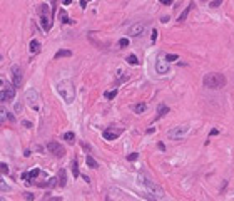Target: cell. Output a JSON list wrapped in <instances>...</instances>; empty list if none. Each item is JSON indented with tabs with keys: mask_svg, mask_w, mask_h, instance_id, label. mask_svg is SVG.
<instances>
[{
	"mask_svg": "<svg viewBox=\"0 0 234 201\" xmlns=\"http://www.w3.org/2000/svg\"><path fill=\"white\" fill-rule=\"evenodd\" d=\"M139 183L144 186V188L147 189V193L152 195L154 198H164V189L157 184L156 181H152L151 178L146 174V173H140V174H139Z\"/></svg>",
	"mask_w": 234,
	"mask_h": 201,
	"instance_id": "1",
	"label": "cell"
},
{
	"mask_svg": "<svg viewBox=\"0 0 234 201\" xmlns=\"http://www.w3.org/2000/svg\"><path fill=\"white\" fill-rule=\"evenodd\" d=\"M228 82V79L224 74H219V72H211V74H206L203 79V84L209 89H223Z\"/></svg>",
	"mask_w": 234,
	"mask_h": 201,
	"instance_id": "2",
	"label": "cell"
},
{
	"mask_svg": "<svg viewBox=\"0 0 234 201\" xmlns=\"http://www.w3.org/2000/svg\"><path fill=\"white\" fill-rule=\"evenodd\" d=\"M57 92L60 94V97L65 101L67 104H70L75 99V87L70 81H62L57 84Z\"/></svg>",
	"mask_w": 234,
	"mask_h": 201,
	"instance_id": "3",
	"label": "cell"
},
{
	"mask_svg": "<svg viewBox=\"0 0 234 201\" xmlns=\"http://www.w3.org/2000/svg\"><path fill=\"white\" fill-rule=\"evenodd\" d=\"M187 133H189V126H177V128H172L171 131H167V138L176 141V139L184 138Z\"/></svg>",
	"mask_w": 234,
	"mask_h": 201,
	"instance_id": "4",
	"label": "cell"
},
{
	"mask_svg": "<svg viewBox=\"0 0 234 201\" xmlns=\"http://www.w3.org/2000/svg\"><path fill=\"white\" fill-rule=\"evenodd\" d=\"M146 29H147V25L144 22H137V24H134V25H130L129 29H127V35L129 37H139L146 32Z\"/></svg>",
	"mask_w": 234,
	"mask_h": 201,
	"instance_id": "5",
	"label": "cell"
},
{
	"mask_svg": "<svg viewBox=\"0 0 234 201\" xmlns=\"http://www.w3.org/2000/svg\"><path fill=\"white\" fill-rule=\"evenodd\" d=\"M47 151L52 153L54 156H57V158H62V156L65 154V149H64L62 146H60V143H57V141H50V143H47Z\"/></svg>",
	"mask_w": 234,
	"mask_h": 201,
	"instance_id": "6",
	"label": "cell"
},
{
	"mask_svg": "<svg viewBox=\"0 0 234 201\" xmlns=\"http://www.w3.org/2000/svg\"><path fill=\"white\" fill-rule=\"evenodd\" d=\"M25 99H27V102H29V106H30L32 109H39V94H37L35 89H29L25 94Z\"/></svg>",
	"mask_w": 234,
	"mask_h": 201,
	"instance_id": "7",
	"label": "cell"
},
{
	"mask_svg": "<svg viewBox=\"0 0 234 201\" xmlns=\"http://www.w3.org/2000/svg\"><path fill=\"white\" fill-rule=\"evenodd\" d=\"M120 134H122V129H115V131H114V128H109V129H105V131H104L102 136H104L107 141H114V139L119 138Z\"/></svg>",
	"mask_w": 234,
	"mask_h": 201,
	"instance_id": "8",
	"label": "cell"
},
{
	"mask_svg": "<svg viewBox=\"0 0 234 201\" xmlns=\"http://www.w3.org/2000/svg\"><path fill=\"white\" fill-rule=\"evenodd\" d=\"M12 76H14V87H19L22 82V71L19 66L12 67Z\"/></svg>",
	"mask_w": 234,
	"mask_h": 201,
	"instance_id": "9",
	"label": "cell"
},
{
	"mask_svg": "<svg viewBox=\"0 0 234 201\" xmlns=\"http://www.w3.org/2000/svg\"><path fill=\"white\" fill-rule=\"evenodd\" d=\"M156 71L157 74H167L169 72V64L166 62V59H159L156 62Z\"/></svg>",
	"mask_w": 234,
	"mask_h": 201,
	"instance_id": "10",
	"label": "cell"
},
{
	"mask_svg": "<svg viewBox=\"0 0 234 201\" xmlns=\"http://www.w3.org/2000/svg\"><path fill=\"white\" fill-rule=\"evenodd\" d=\"M192 7H194V4L191 2V4H189V5H187L186 9H184V10H182V14L179 15V19H177V22H179V24H182V22H186L187 15H189V12L192 10Z\"/></svg>",
	"mask_w": 234,
	"mask_h": 201,
	"instance_id": "11",
	"label": "cell"
},
{
	"mask_svg": "<svg viewBox=\"0 0 234 201\" xmlns=\"http://www.w3.org/2000/svg\"><path fill=\"white\" fill-rule=\"evenodd\" d=\"M4 91H5V94H7V101H12V99L15 97V87H14V86L7 84Z\"/></svg>",
	"mask_w": 234,
	"mask_h": 201,
	"instance_id": "12",
	"label": "cell"
},
{
	"mask_svg": "<svg viewBox=\"0 0 234 201\" xmlns=\"http://www.w3.org/2000/svg\"><path fill=\"white\" fill-rule=\"evenodd\" d=\"M85 163H87L89 168H92V169H97L99 164H97V161L92 158V154H85Z\"/></svg>",
	"mask_w": 234,
	"mask_h": 201,
	"instance_id": "13",
	"label": "cell"
},
{
	"mask_svg": "<svg viewBox=\"0 0 234 201\" xmlns=\"http://www.w3.org/2000/svg\"><path fill=\"white\" fill-rule=\"evenodd\" d=\"M57 184L60 186V188H64V186L67 184V176H65V171L60 169V173H59V178H57Z\"/></svg>",
	"mask_w": 234,
	"mask_h": 201,
	"instance_id": "14",
	"label": "cell"
},
{
	"mask_svg": "<svg viewBox=\"0 0 234 201\" xmlns=\"http://www.w3.org/2000/svg\"><path fill=\"white\" fill-rule=\"evenodd\" d=\"M9 116H10V112L7 111V107H4V106H0V126L5 122L7 119H9Z\"/></svg>",
	"mask_w": 234,
	"mask_h": 201,
	"instance_id": "15",
	"label": "cell"
},
{
	"mask_svg": "<svg viewBox=\"0 0 234 201\" xmlns=\"http://www.w3.org/2000/svg\"><path fill=\"white\" fill-rule=\"evenodd\" d=\"M167 112H169V107H167L166 104H161V106H159V109H157V119L164 117Z\"/></svg>",
	"mask_w": 234,
	"mask_h": 201,
	"instance_id": "16",
	"label": "cell"
},
{
	"mask_svg": "<svg viewBox=\"0 0 234 201\" xmlns=\"http://www.w3.org/2000/svg\"><path fill=\"white\" fill-rule=\"evenodd\" d=\"M59 19H60V20H62L64 24H72V20H70V19H69V15H67V12L64 10V9H60V10H59Z\"/></svg>",
	"mask_w": 234,
	"mask_h": 201,
	"instance_id": "17",
	"label": "cell"
},
{
	"mask_svg": "<svg viewBox=\"0 0 234 201\" xmlns=\"http://www.w3.org/2000/svg\"><path fill=\"white\" fill-rule=\"evenodd\" d=\"M30 52L32 54H39V52H40V42L35 40V39L30 42Z\"/></svg>",
	"mask_w": 234,
	"mask_h": 201,
	"instance_id": "18",
	"label": "cell"
},
{
	"mask_svg": "<svg viewBox=\"0 0 234 201\" xmlns=\"http://www.w3.org/2000/svg\"><path fill=\"white\" fill-rule=\"evenodd\" d=\"M39 186L40 188H54V186H57V179L55 178H50L47 183H39Z\"/></svg>",
	"mask_w": 234,
	"mask_h": 201,
	"instance_id": "19",
	"label": "cell"
},
{
	"mask_svg": "<svg viewBox=\"0 0 234 201\" xmlns=\"http://www.w3.org/2000/svg\"><path fill=\"white\" fill-rule=\"evenodd\" d=\"M146 109H147V106H146L144 102H142V104H135L134 107H132V111H134L135 114H142L144 111H146Z\"/></svg>",
	"mask_w": 234,
	"mask_h": 201,
	"instance_id": "20",
	"label": "cell"
},
{
	"mask_svg": "<svg viewBox=\"0 0 234 201\" xmlns=\"http://www.w3.org/2000/svg\"><path fill=\"white\" fill-rule=\"evenodd\" d=\"M72 174L74 178H79L80 176V171H79V164H77V159L72 161Z\"/></svg>",
	"mask_w": 234,
	"mask_h": 201,
	"instance_id": "21",
	"label": "cell"
},
{
	"mask_svg": "<svg viewBox=\"0 0 234 201\" xmlns=\"http://www.w3.org/2000/svg\"><path fill=\"white\" fill-rule=\"evenodd\" d=\"M64 141H67L69 144H72L74 141H75V136H74V133H65V134H64Z\"/></svg>",
	"mask_w": 234,
	"mask_h": 201,
	"instance_id": "22",
	"label": "cell"
},
{
	"mask_svg": "<svg viewBox=\"0 0 234 201\" xmlns=\"http://www.w3.org/2000/svg\"><path fill=\"white\" fill-rule=\"evenodd\" d=\"M70 55H72V52L67 50V49H64V50H59L57 54H55V57H57V59H59V57H70Z\"/></svg>",
	"mask_w": 234,
	"mask_h": 201,
	"instance_id": "23",
	"label": "cell"
},
{
	"mask_svg": "<svg viewBox=\"0 0 234 201\" xmlns=\"http://www.w3.org/2000/svg\"><path fill=\"white\" fill-rule=\"evenodd\" d=\"M127 64H130V66H137L139 61H137V57H135L134 54H130V55L127 57Z\"/></svg>",
	"mask_w": 234,
	"mask_h": 201,
	"instance_id": "24",
	"label": "cell"
},
{
	"mask_svg": "<svg viewBox=\"0 0 234 201\" xmlns=\"http://www.w3.org/2000/svg\"><path fill=\"white\" fill-rule=\"evenodd\" d=\"M164 59H166V62L169 64V62H174V61H177V59H179V55H177V54H167V55L164 57Z\"/></svg>",
	"mask_w": 234,
	"mask_h": 201,
	"instance_id": "25",
	"label": "cell"
},
{
	"mask_svg": "<svg viewBox=\"0 0 234 201\" xmlns=\"http://www.w3.org/2000/svg\"><path fill=\"white\" fill-rule=\"evenodd\" d=\"M39 174H40V169H39V168H35V169H32L30 173H29V179H34V178H37Z\"/></svg>",
	"mask_w": 234,
	"mask_h": 201,
	"instance_id": "26",
	"label": "cell"
},
{
	"mask_svg": "<svg viewBox=\"0 0 234 201\" xmlns=\"http://www.w3.org/2000/svg\"><path fill=\"white\" fill-rule=\"evenodd\" d=\"M0 174H9V164L0 163Z\"/></svg>",
	"mask_w": 234,
	"mask_h": 201,
	"instance_id": "27",
	"label": "cell"
},
{
	"mask_svg": "<svg viewBox=\"0 0 234 201\" xmlns=\"http://www.w3.org/2000/svg\"><path fill=\"white\" fill-rule=\"evenodd\" d=\"M42 27H44L45 30H49V29H50V22H49V17H42Z\"/></svg>",
	"mask_w": 234,
	"mask_h": 201,
	"instance_id": "28",
	"label": "cell"
},
{
	"mask_svg": "<svg viewBox=\"0 0 234 201\" xmlns=\"http://www.w3.org/2000/svg\"><path fill=\"white\" fill-rule=\"evenodd\" d=\"M104 96H105V99H114L115 96H117V89H114V91H109V92H105Z\"/></svg>",
	"mask_w": 234,
	"mask_h": 201,
	"instance_id": "29",
	"label": "cell"
},
{
	"mask_svg": "<svg viewBox=\"0 0 234 201\" xmlns=\"http://www.w3.org/2000/svg\"><path fill=\"white\" fill-rule=\"evenodd\" d=\"M24 198H25L27 201H34V198H35V195H32V193H29V191H25V193H24Z\"/></svg>",
	"mask_w": 234,
	"mask_h": 201,
	"instance_id": "30",
	"label": "cell"
},
{
	"mask_svg": "<svg viewBox=\"0 0 234 201\" xmlns=\"http://www.w3.org/2000/svg\"><path fill=\"white\" fill-rule=\"evenodd\" d=\"M0 189H4V191H9V189H10V188H9V184H7V183L2 179V178H0Z\"/></svg>",
	"mask_w": 234,
	"mask_h": 201,
	"instance_id": "31",
	"label": "cell"
},
{
	"mask_svg": "<svg viewBox=\"0 0 234 201\" xmlns=\"http://www.w3.org/2000/svg\"><path fill=\"white\" fill-rule=\"evenodd\" d=\"M119 47H129V39H120Z\"/></svg>",
	"mask_w": 234,
	"mask_h": 201,
	"instance_id": "32",
	"label": "cell"
},
{
	"mask_svg": "<svg viewBox=\"0 0 234 201\" xmlns=\"http://www.w3.org/2000/svg\"><path fill=\"white\" fill-rule=\"evenodd\" d=\"M122 71H117V79H119V82H122V81H125L127 79V76H122Z\"/></svg>",
	"mask_w": 234,
	"mask_h": 201,
	"instance_id": "33",
	"label": "cell"
},
{
	"mask_svg": "<svg viewBox=\"0 0 234 201\" xmlns=\"http://www.w3.org/2000/svg\"><path fill=\"white\" fill-rule=\"evenodd\" d=\"M221 4H223L221 0H214V2H209V7H213V9H216V7H219Z\"/></svg>",
	"mask_w": 234,
	"mask_h": 201,
	"instance_id": "34",
	"label": "cell"
},
{
	"mask_svg": "<svg viewBox=\"0 0 234 201\" xmlns=\"http://www.w3.org/2000/svg\"><path fill=\"white\" fill-rule=\"evenodd\" d=\"M137 158H139V154H137V153H130V154L127 156V159H129V161H135Z\"/></svg>",
	"mask_w": 234,
	"mask_h": 201,
	"instance_id": "35",
	"label": "cell"
},
{
	"mask_svg": "<svg viewBox=\"0 0 234 201\" xmlns=\"http://www.w3.org/2000/svg\"><path fill=\"white\" fill-rule=\"evenodd\" d=\"M4 101H7V94L5 91H0V102H4Z\"/></svg>",
	"mask_w": 234,
	"mask_h": 201,
	"instance_id": "36",
	"label": "cell"
},
{
	"mask_svg": "<svg viewBox=\"0 0 234 201\" xmlns=\"http://www.w3.org/2000/svg\"><path fill=\"white\" fill-rule=\"evenodd\" d=\"M151 40H152V42H156V40H157V30H156V29H154V30H152V35H151Z\"/></svg>",
	"mask_w": 234,
	"mask_h": 201,
	"instance_id": "37",
	"label": "cell"
},
{
	"mask_svg": "<svg viewBox=\"0 0 234 201\" xmlns=\"http://www.w3.org/2000/svg\"><path fill=\"white\" fill-rule=\"evenodd\" d=\"M15 112H22V104H15Z\"/></svg>",
	"mask_w": 234,
	"mask_h": 201,
	"instance_id": "38",
	"label": "cell"
},
{
	"mask_svg": "<svg viewBox=\"0 0 234 201\" xmlns=\"http://www.w3.org/2000/svg\"><path fill=\"white\" fill-rule=\"evenodd\" d=\"M161 4H162V5H171L172 0H161Z\"/></svg>",
	"mask_w": 234,
	"mask_h": 201,
	"instance_id": "39",
	"label": "cell"
},
{
	"mask_svg": "<svg viewBox=\"0 0 234 201\" xmlns=\"http://www.w3.org/2000/svg\"><path fill=\"white\" fill-rule=\"evenodd\" d=\"M22 124H24V126H25V128H32V124L29 122V121H22Z\"/></svg>",
	"mask_w": 234,
	"mask_h": 201,
	"instance_id": "40",
	"label": "cell"
},
{
	"mask_svg": "<svg viewBox=\"0 0 234 201\" xmlns=\"http://www.w3.org/2000/svg\"><path fill=\"white\" fill-rule=\"evenodd\" d=\"M219 134V129H213V131H211V136H218Z\"/></svg>",
	"mask_w": 234,
	"mask_h": 201,
	"instance_id": "41",
	"label": "cell"
},
{
	"mask_svg": "<svg viewBox=\"0 0 234 201\" xmlns=\"http://www.w3.org/2000/svg\"><path fill=\"white\" fill-rule=\"evenodd\" d=\"M22 179H29V173H22Z\"/></svg>",
	"mask_w": 234,
	"mask_h": 201,
	"instance_id": "42",
	"label": "cell"
},
{
	"mask_svg": "<svg viewBox=\"0 0 234 201\" xmlns=\"http://www.w3.org/2000/svg\"><path fill=\"white\" fill-rule=\"evenodd\" d=\"M82 148H84L85 151H90V146H89V144H82Z\"/></svg>",
	"mask_w": 234,
	"mask_h": 201,
	"instance_id": "43",
	"label": "cell"
},
{
	"mask_svg": "<svg viewBox=\"0 0 234 201\" xmlns=\"http://www.w3.org/2000/svg\"><path fill=\"white\" fill-rule=\"evenodd\" d=\"M167 20H169V17H162V19H161V22H162V24H166Z\"/></svg>",
	"mask_w": 234,
	"mask_h": 201,
	"instance_id": "44",
	"label": "cell"
},
{
	"mask_svg": "<svg viewBox=\"0 0 234 201\" xmlns=\"http://www.w3.org/2000/svg\"><path fill=\"white\" fill-rule=\"evenodd\" d=\"M159 149H161V151H164V149H166V146L162 144V143H159Z\"/></svg>",
	"mask_w": 234,
	"mask_h": 201,
	"instance_id": "45",
	"label": "cell"
},
{
	"mask_svg": "<svg viewBox=\"0 0 234 201\" xmlns=\"http://www.w3.org/2000/svg\"><path fill=\"white\" fill-rule=\"evenodd\" d=\"M0 201H7V200H5V198H2V196H0Z\"/></svg>",
	"mask_w": 234,
	"mask_h": 201,
	"instance_id": "46",
	"label": "cell"
},
{
	"mask_svg": "<svg viewBox=\"0 0 234 201\" xmlns=\"http://www.w3.org/2000/svg\"><path fill=\"white\" fill-rule=\"evenodd\" d=\"M105 201H112V200H110V198H107V200H105Z\"/></svg>",
	"mask_w": 234,
	"mask_h": 201,
	"instance_id": "47",
	"label": "cell"
},
{
	"mask_svg": "<svg viewBox=\"0 0 234 201\" xmlns=\"http://www.w3.org/2000/svg\"><path fill=\"white\" fill-rule=\"evenodd\" d=\"M54 201H60V200H54Z\"/></svg>",
	"mask_w": 234,
	"mask_h": 201,
	"instance_id": "48",
	"label": "cell"
},
{
	"mask_svg": "<svg viewBox=\"0 0 234 201\" xmlns=\"http://www.w3.org/2000/svg\"><path fill=\"white\" fill-rule=\"evenodd\" d=\"M0 61H2V55H0Z\"/></svg>",
	"mask_w": 234,
	"mask_h": 201,
	"instance_id": "49",
	"label": "cell"
}]
</instances>
